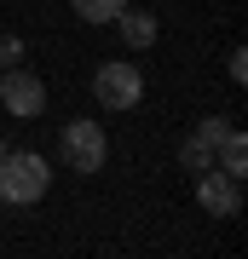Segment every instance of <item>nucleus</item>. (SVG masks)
I'll return each mask as SVG.
<instances>
[{
	"instance_id": "nucleus-12",
	"label": "nucleus",
	"mask_w": 248,
	"mask_h": 259,
	"mask_svg": "<svg viewBox=\"0 0 248 259\" xmlns=\"http://www.w3.org/2000/svg\"><path fill=\"white\" fill-rule=\"evenodd\" d=\"M0 156H6V139H0Z\"/></svg>"
},
{
	"instance_id": "nucleus-3",
	"label": "nucleus",
	"mask_w": 248,
	"mask_h": 259,
	"mask_svg": "<svg viewBox=\"0 0 248 259\" xmlns=\"http://www.w3.org/2000/svg\"><path fill=\"white\" fill-rule=\"evenodd\" d=\"M92 98H98L104 110H133V104L145 98V75L116 58V64H104L98 75H92Z\"/></svg>"
},
{
	"instance_id": "nucleus-8",
	"label": "nucleus",
	"mask_w": 248,
	"mask_h": 259,
	"mask_svg": "<svg viewBox=\"0 0 248 259\" xmlns=\"http://www.w3.org/2000/svg\"><path fill=\"white\" fill-rule=\"evenodd\" d=\"M214 156H220V161H214L220 173H231V179L248 173V139H242L237 127H225V139H220V150H214Z\"/></svg>"
},
{
	"instance_id": "nucleus-5",
	"label": "nucleus",
	"mask_w": 248,
	"mask_h": 259,
	"mask_svg": "<svg viewBox=\"0 0 248 259\" xmlns=\"http://www.w3.org/2000/svg\"><path fill=\"white\" fill-rule=\"evenodd\" d=\"M196 202H202L214 219H237V213H242V190H237V179H231V173L202 167V173H196Z\"/></svg>"
},
{
	"instance_id": "nucleus-11",
	"label": "nucleus",
	"mask_w": 248,
	"mask_h": 259,
	"mask_svg": "<svg viewBox=\"0 0 248 259\" xmlns=\"http://www.w3.org/2000/svg\"><path fill=\"white\" fill-rule=\"evenodd\" d=\"M18 52H23V47H18V35H6V40H0V64H18Z\"/></svg>"
},
{
	"instance_id": "nucleus-9",
	"label": "nucleus",
	"mask_w": 248,
	"mask_h": 259,
	"mask_svg": "<svg viewBox=\"0 0 248 259\" xmlns=\"http://www.w3.org/2000/svg\"><path fill=\"white\" fill-rule=\"evenodd\" d=\"M127 6V0H69V12L81 23H116V12Z\"/></svg>"
},
{
	"instance_id": "nucleus-6",
	"label": "nucleus",
	"mask_w": 248,
	"mask_h": 259,
	"mask_svg": "<svg viewBox=\"0 0 248 259\" xmlns=\"http://www.w3.org/2000/svg\"><path fill=\"white\" fill-rule=\"evenodd\" d=\"M225 127H231V121H220V115H214V121H202V127H196V139H191V144L179 150V161L191 167V173H202V167H214V150H220Z\"/></svg>"
},
{
	"instance_id": "nucleus-7",
	"label": "nucleus",
	"mask_w": 248,
	"mask_h": 259,
	"mask_svg": "<svg viewBox=\"0 0 248 259\" xmlns=\"http://www.w3.org/2000/svg\"><path fill=\"white\" fill-rule=\"evenodd\" d=\"M116 29H121V40H127L133 52L156 47V18H150V12H133V6H121V12H116Z\"/></svg>"
},
{
	"instance_id": "nucleus-1",
	"label": "nucleus",
	"mask_w": 248,
	"mask_h": 259,
	"mask_svg": "<svg viewBox=\"0 0 248 259\" xmlns=\"http://www.w3.org/2000/svg\"><path fill=\"white\" fill-rule=\"evenodd\" d=\"M46 185H52V161L46 156H35V150H6L0 156V196L6 202L29 207L46 196Z\"/></svg>"
},
{
	"instance_id": "nucleus-2",
	"label": "nucleus",
	"mask_w": 248,
	"mask_h": 259,
	"mask_svg": "<svg viewBox=\"0 0 248 259\" xmlns=\"http://www.w3.org/2000/svg\"><path fill=\"white\" fill-rule=\"evenodd\" d=\"M58 150H64V161L75 167V173H98V167L110 161V139H104V127H98V121H81V115L64 127Z\"/></svg>"
},
{
	"instance_id": "nucleus-10",
	"label": "nucleus",
	"mask_w": 248,
	"mask_h": 259,
	"mask_svg": "<svg viewBox=\"0 0 248 259\" xmlns=\"http://www.w3.org/2000/svg\"><path fill=\"white\" fill-rule=\"evenodd\" d=\"M225 75H231V81H248V58H242V47L225 58Z\"/></svg>"
},
{
	"instance_id": "nucleus-4",
	"label": "nucleus",
	"mask_w": 248,
	"mask_h": 259,
	"mask_svg": "<svg viewBox=\"0 0 248 259\" xmlns=\"http://www.w3.org/2000/svg\"><path fill=\"white\" fill-rule=\"evenodd\" d=\"M0 98H6V110L18 121H35L46 110V81L35 69H0Z\"/></svg>"
}]
</instances>
